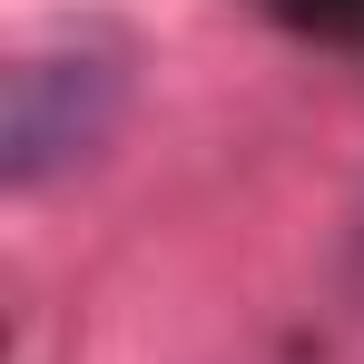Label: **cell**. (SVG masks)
I'll use <instances>...</instances> for the list:
<instances>
[{
	"label": "cell",
	"instance_id": "6da1fadb",
	"mask_svg": "<svg viewBox=\"0 0 364 364\" xmlns=\"http://www.w3.org/2000/svg\"><path fill=\"white\" fill-rule=\"evenodd\" d=\"M119 99H128V50L99 40V30H60L50 50L10 69V178L40 187L50 168L89 158L109 128H119Z\"/></svg>",
	"mask_w": 364,
	"mask_h": 364
}]
</instances>
